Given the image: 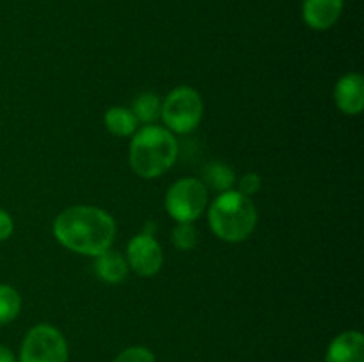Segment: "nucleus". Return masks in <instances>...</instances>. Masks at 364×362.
<instances>
[{
  "label": "nucleus",
  "instance_id": "9",
  "mask_svg": "<svg viewBox=\"0 0 364 362\" xmlns=\"http://www.w3.org/2000/svg\"><path fill=\"white\" fill-rule=\"evenodd\" d=\"M345 0H304L302 20L313 31H329L343 13Z\"/></svg>",
  "mask_w": 364,
  "mask_h": 362
},
{
  "label": "nucleus",
  "instance_id": "1",
  "mask_svg": "<svg viewBox=\"0 0 364 362\" xmlns=\"http://www.w3.org/2000/svg\"><path fill=\"white\" fill-rule=\"evenodd\" d=\"M53 236L71 252L96 258L109 251L116 238V220L105 209L77 204L63 209L53 220Z\"/></svg>",
  "mask_w": 364,
  "mask_h": 362
},
{
  "label": "nucleus",
  "instance_id": "13",
  "mask_svg": "<svg viewBox=\"0 0 364 362\" xmlns=\"http://www.w3.org/2000/svg\"><path fill=\"white\" fill-rule=\"evenodd\" d=\"M201 181L206 187H212L213 190H217L220 194V192L233 190L235 172L228 163L212 162L205 167V170H203Z\"/></svg>",
  "mask_w": 364,
  "mask_h": 362
},
{
  "label": "nucleus",
  "instance_id": "11",
  "mask_svg": "<svg viewBox=\"0 0 364 362\" xmlns=\"http://www.w3.org/2000/svg\"><path fill=\"white\" fill-rule=\"evenodd\" d=\"M95 272L103 283L107 284H119L127 279L128 272V263L119 252L116 251H105L100 256H96L95 261Z\"/></svg>",
  "mask_w": 364,
  "mask_h": 362
},
{
  "label": "nucleus",
  "instance_id": "20",
  "mask_svg": "<svg viewBox=\"0 0 364 362\" xmlns=\"http://www.w3.org/2000/svg\"><path fill=\"white\" fill-rule=\"evenodd\" d=\"M0 362H18V357L13 353L11 348L0 344Z\"/></svg>",
  "mask_w": 364,
  "mask_h": 362
},
{
  "label": "nucleus",
  "instance_id": "18",
  "mask_svg": "<svg viewBox=\"0 0 364 362\" xmlns=\"http://www.w3.org/2000/svg\"><path fill=\"white\" fill-rule=\"evenodd\" d=\"M262 185L263 181L259 174L247 172L240 177V181H238V192L247 195V197H252V195H256L259 190H262Z\"/></svg>",
  "mask_w": 364,
  "mask_h": 362
},
{
  "label": "nucleus",
  "instance_id": "17",
  "mask_svg": "<svg viewBox=\"0 0 364 362\" xmlns=\"http://www.w3.org/2000/svg\"><path fill=\"white\" fill-rule=\"evenodd\" d=\"M112 362H156L155 353L146 346H128Z\"/></svg>",
  "mask_w": 364,
  "mask_h": 362
},
{
  "label": "nucleus",
  "instance_id": "15",
  "mask_svg": "<svg viewBox=\"0 0 364 362\" xmlns=\"http://www.w3.org/2000/svg\"><path fill=\"white\" fill-rule=\"evenodd\" d=\"M21 311V297L9 284H0V325H9Z\"/></svg>",
  "mask_w": 364,
  "mask_h": 362
},
{
  "label": "nucleus",
  "instance_id": "16",
  "mask_svg": "<svg viewBox=\"0 0 364 362\" xmlns=\"http://www.w3.org/2000/svg\"><path fill=\"white\" fill-rule=\"evenodd\" d=\"M171 240L178 251L188 252L198 245V229L192 222H176Z\"/></svg>",
  "mask_w": 364,
  "mask_h": 362
},
{
  "label": "nucleus",
  "instance_id": "19",
  "mask_svg": "<svg viewBox=\"0 0 364 362\" xmlns=\"http://www.w3.org/2000/svg\"><path fill=\"white\" fill-rule=\"evenodd\" d=\"M14 231V220L6 209L0 208V241L9 240Z\"/></svg>",
  "mask_w": 364,
  "mask_h": 362
},
{
  "label": "nucleus",
  "instance_id": "8",
  "mask_svg": "<svg viewBox=\"0 0 364 362\" xmlns=\"http://www.w3.org/2000/svg\"><path fill=\"white\" fill-rule=\"evenodd\" d=\"M334 102L345 116H359L364 109V78L361 75H343L334 87Z\"/></svg>",
  "mask_w": 364,
  "mask_h": 362
},
{
  "label": "nucleus",
  "instance_id": "7",
  "mask_svg": "<svg viewBox=\"0 0 364 362\" xmlns=\"http://www.w3.org/2000/svg\"><path fill=\"white\" fill-rule=\"evenodd\" d=\"M128 268L141 277H153L162 270L164 251L153 234L141 233L127 245Z\"/></svg>",
  "mask_w": 364,
  "mask_h": 362
},
{
  "label": "nucleus",
  "instance_id": "6",
  "mask_svg": "<svg viewBox=\"0 0 364 362\" xmlns=\"http://www.w3.org/2000/svg\"><path fill=\"white\" fill-rule=\"evenodd\" d=\"M164 202L173 220L194 222L208 206V187L196 177H181L171 185Z\"/></svg>",
  "mask_w": 364,
  "mask_h": 362
},
{
  "label": "nucleus",
  "instance_id": "12",
  "mask_svg": "<svg viewBox=\"0 0 364 362\" xmlns=\"http://www.w3.org/2000/svg\"><path fill=\"white\" fill-rule=\"evenodd\" d=\"M137 123L134 112L124 106H110L103 116V124L116 137H132L137 131Z\"/></svg>",
  "mask_w": 364,
  "mask_h": 362
},
{
  "label": "nucleus",
  "instance_id": "4",
  "mask_svg": "<svg viewBox=\"0 0 364 362\" xmlns=\"http://www.w3.org/2000/svg\"><path fill=\"white\" fill-rule=\"evenodd\" d=\"M205 103L194 87L180 85L173 89L162 102L160 119L171 133L187 135L201 124Z\"/></svg>",
  "mask_w": 364,
  "mask_h": 362
},
{
  "label": "nucleus",
  "instance_id": "2",
  "mask_svg": "<svg viewBox=\"0 0 364 362\" xmlns=\"http://www.w3.org/2000/svg\"><path fill=\"white\" fill-rule=\"evenodd\" d=\"M178 141L167 128L146 124L132 135L128 162L132 170L142 180H155L176 163Z\"/></svg>",
  "mask_w": 364,
  "mask_h": 362
},
{
  "label": "nucleus",
  "instance_id": "10",
  "mask_svg": "<svg viewBox=\"0 0 364 362\" xmlns=\"http://www.w3.org/2000/svg\"><path fill=\"white\" fill-rule=\"evenodd\" d=\"M326 362H364V337L359 330L338 334L326 351Z\"/></svg>",
  "mask_w": 364,
  "mask_h": 362
},
{
  "label": "nucleus",
  "instance_id": "3",
  "mask_svg": "<svg viewBox=\"0 0 364 362\" xmlns=\"http://www.w3.org/2000/svg\"><path fill=\"white\" fill-rule=\"evenodd\" d=\"M208 224L219 240L240 243L255 233L258 212L251 197L238 190H226L220 192L210 204Z\"/></svg>",
  "mask_w": 364,
  "mask_h": 362
},
{
  "label": "nucleus",
  "instance_id": "5",
  "mask_svg": "<svg viewBox=\"0 0 364 362\" xmlns=\"http://www.w3.org/2000/svg\"><path fill=\"white\" fill-rule=\"evenodd\" d=\"M70 348L57 327L39 323L32 327L21 341L18 362H68Z\"/></svg>",
  "mask_w": 364,
  "mask_h": 362
},
{
  "label": "nucleus",
  "instance_id": "14",
  "mask_svg": "<svg viewBox=\"0 0 364 362\" xmlns=\"http://www.w3.org/2000/svg\"><path fill=\"white\" fill-rule=\"evenodd\" d=\"M132 112L137 117L139 123L153 124L156 119H160V110H162V102L155 92H142L134 102Z\"/></svg>",
  "mask_w": 364,
  "mask_h": 362
}]
</instances>
